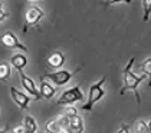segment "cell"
<instances>
[{
    "label": "cell",
    "instance_id": "6da1fadb",
    "mask_svg": "<svg viewBox=\"0 0 151 133\" xmlns=\"http://www.w3.org/2000/svg\"><path fill=\"white\" fill-rule=\"evenodd\" d=\"M134 59L135 57H131L128 65L124 69V79H122V87L119 90V95H125L127 90H132L134 96H135V100L137 103H141V96H139V92H138V86L139 83L145 79V76H137L134 72H132V65H134Z\"/></svg>",
    "mask_w": 151,
    "mask_h": 133
},
{
    "label": "cell",
    "instance_id": "7a4b0ae2",
    "mask_svg": "<svg viewBox=\"0 0 151 133\" xmlns=\"http://www.w3.org/2000/svg\"><path fill=\"white\" fill-rule=\"evenodd\" d=\"M105 80H106V78H105V76H102V78L99 79L95 85H92V86L89 87L88 100H86V103H85V105L81 107L82 110L91 112L93 109V106H95V103H96V102H99V100L105 96V89H104Z\"/></svg>",
    "mask_w": 151,
    "mask_h": 133
},
{
    "label": "cell",
    "instance_id": "3957f363",
    "mask_svg": "<svg viewBox=\"0 0 151 133\" xmlns=\"http://www.w3.org/2000/svg\"><path fill=\"white\" fill-rule=\"evenodd\" d=\"M85 100V96H83V92H82L81 86H73L70 89H66L60 96L56 100V105L59 106H70L76 102H82Z\"/></svg>",
    "mask_w": 151,
    "mask_h": 133
},
{
    "label": "cell",
    "instance_id": "277c9868",
    "mask_svg": "<svg viewBox=\"0 0 151 133\" xmlns=\"http://www.w3.org/2000/svg\"><path fill=\"white\" fill-rule=\"evenodd\" d=\"M76 72H78V69H76V70H72V72H69V70H55V72L46 73L45 76H42V79H46L53 86L60 87V86H65Z\"/></svg>",
    "mask_w": 151,
    "mask_h": 133
},
{
    "label": "cell",
    "instance_id": "5b68a950",
    "mask_svg": "<svg viewBox=\"0 0 151 133\" xmlns=\"http://www.w3.org/2000/svg\"><path fill=\"white\" fill-rule=\"evenodd\" d=\"M45 13L43 10L39 7V6H30L27 10H26V16H24V22H26V26H24V32H27L29 27L32 26H36L39 24V22L43 19Z\"/></svg>",
    "mask_w": 151,
    "mask_h": 133
},
{
    "label": "cell",
    "instance_id": "8992f818",
    "mask_svg": "<svg viewBox=\"0 0 151 133\" xmlns=\"http://www.w3.org/2000/svg\"><path fill=\"white\" fill-rule=\"evenodd\" d=\"M0 43L3 44L6 49H17V50H20L22 53H26V52H27V47H26L23 43H20L19 39H17V36L14 33H12V32H6V33L3 34V36L0 37Z\"/></svg>",
    "mask_w": 151,
    "mask_h": 133
},
{
    "label": "cell",
    "instance_id": "52a82bcc",
    "mask_svg": "<svg viewBox=\"0 0 151 133\" xmlns=\"http://www.w3.org/2000/svg\"><path fill=\"white\" fill-rule=\"evenodd\" d=\"M19 78H20V85L23 86L26 93H29V95H30L32 97H35L36 100L42 99V96H40V93H39V89L36 87L33 79H30L29 76H26L23 72H19Z\"/></svg>",
    "mask_w": 151,
    "mask_h": 133
},
{
    "label": "cell",
    "instance_id": "ba28073f",
    "mask_svg": "<svg viewBox=\"0 0 151 133\" xmlns=\"http://www.w3.org/2000/svg\"><path fill=\"white\" fill-rule=\"evenodd\" d=\"M9 92H10V96H12L13 102L20 107V109H29V105H30V97L26 95V93H23V92H20V90H17L16 87H10L9 89Z\"/></svg>",
    "mask_w": 151,
    "mask_h": 133
},
{
    "label": "cell",
    "instance_id": "9c48e42d",
    "mask_svg": "<svg viewBox=\"0 0 151 133\" xmlns=\"http://www.w3.org/2000/svg\"><path fill=\"white\" fill-rule=\"evenodd\" d=\"M46 62H47V66L50 67V69L59 70L60 67L65 65V55L62 52L56 50V52H53V53H50V55L47 56Z\"/></svg>",
    "mask_w": 151,
    "mask_h": 133
},
{
    "label": "cell",
    "instance_id": "30bf717a",
    "mask_svg": "<svg viewBox=\"0 0 151 133\" xmlns=\"http://www.w3.org/2000/svg\"><path fill=\"white\" fill-rule=\"evenodd\" d=\"M85 127H83V119L82 116H73V117H69V123L65 129L66 133H83Z\"/></svg>",
    "mask_w": 151,
    "mask_h": 133
},
{
    "label": "cell",
    "instance_id": "8fae6325",
    "mask_svg": "<svg viewBox=\"0 0 151 133\" xmlns=\"http://www.w3.org/2000/svg\"><path fill=\"white\" fill-rule=\"evenodd\" d=\"M39 93H40L42 99L50 100L52 97H53V96H55V93H56V89L53 87L50 83H47V82H45V80L42 79V82H40V87H39Z\"/></svg>",
    "mask_w": 151,
    "mask_h": 133
},
{
    "label": "cell",
    "instance_id": "7c38bea8",
    "mask_svg": "<svg viewBox=\"0 0 151 133\" xmlns=\"http://www.w3.org/2000/svg\"><path fill=\"white\" fill-rule=\"evenodd\" d=\"M10 60H12V66L17 72H22L24 67H26V65H27V57L23 53H14Z\"/></svg>",
    "mask_w": 151,
    "mask_h": 133
},
{
    "label": "cell",
    "instance_id": "4fadbf2b",
    "mask_svg": "<svg viewBox=\"0 0 151 133\" xmlns=\"http://www.w3.org/2000/svg\"><path fill=\"white\" fill-rule=\"evenodd\" d=\"M23 127L26 133H36L37 132V122L32 116H26L23 120Z\"/></svg>",
    "mask_w": 151,
    "mask_h": 133
},
{
    "label": "cell",
    "instance_id": "5bb4252c",
    "mask_svg": "<svg viewBox=\"0 0 151 133\" xmlns=\"http://www.w3.org/2000/svg\"><path fill=\"white\" fill-rule=\"evenodd\" d=\"M10 75H12V69H10V65L7 62H1L0 63V82H6L10 79Z\"/></svg>",
    "mask_w": 151,
    "mask_h": 133
},
{
    "label": "cell",
    "instance_id": "9a60e30c",
    "mask_svg": "<svg viewBox=\"0 0 151 133\" xmlns=\"http://www.w3.org/2000/svg\"><path fill=\"white\" fill-rule=\"evenodd\" d=\"M60 132H63V129L60 126L59 119H50L46 123V133H60Z\"/></svg>",
    "mask_w": 151,
    "mask_h": 133
},
{
    "label": "cell",
    "instance_id": "2e32d148",
    "mask_svg": "<svg viewBox=\"0 0 151 133\" xmlns=\"http://www.w3.org/2000/svg\"><path fill=\"white\" fill-rule=\"evenodd\" d=\"M141 6H142V22H148L151 16V0H142L141 1Z\"/></svg>",
    "mask_w": 151,
    "mask_h": 133
},
{
    "label": "cell",
    "instance_id": "e0dca14e",
    "mask_svg": "<svg viewBox=\"0 0 151 133\" xmlns=\"http://www.w3.org/2000/svg\"><path fill=\"white\" fill-rule=\"evenodd\" d=\"M139 69H141V72L144 73L145 78H151V57L145 59V60L141 63Z\"/></svg>",
    "mask_w": 151,
    "mask_h": 133
},
{
    "label": "cell",
    "instance_id": "ac0fdd59",
    "mask_svg": "<svg viewBox=\"0 0 151 133\" xmlns=\"http://www.w3.org/2000/svg\"><path fill=\"white\" fill-rule=\"evenodd\" d=\"M134 133H147V122H144V120H138V122H135V126H134Z\"/></svg>",
    "mask_w": 151,
    "mask_h": 133
},
{
    "label": "cell",
    "instance_id": "d6986e66",
    "mask_svg": "<svg viewBox=\"0 0 151 133\" xmlns=\"http://www.w3.org/2000/svg\"><path fill=\"white\" fill-rule=\"evenodd\" d=\"M63 116H66V117L78 116V110H76V107H73V106H66V109H65V112H63Z\"/></svg>",
    "mask_w": 151,
    "mask_h": 133
},
{
    "label": "cell",
    "instance_id": "ffe728a7",
    "mask_svg": "<svg viewBox=\"0 0 151 133\" xmlns=\"http://www.w3.org/2000/svg\"><path fill=\"white\" fill-rule=\"evenodd\" d=\"M3 7H4V3H3V1H0V23L4 22V20L9 17V13H7V11H4Z\"/></svg>",
    "mask_w": 151,
    "mask_h": 133
},
{
    "label": "cell",
    "instance_id": "44dd1931",
    "mask_svg": "<svg viewBox=\"0 0 151 133\" xmlns=\"http://www.w3.org/2000/svg\"><path fill=\"white\" fill-rule=\"evenodd\" d=\"M116 133H129V126L127 123H121L119 124V129L116 130Z\"/></svg>",
    "mask_w": 151,
    "mask_h": 133
},
{
    "label": "cell",
    "instance_id": "7402d4cb",
    "mask_svg": "<svg viewBox=\"0 0 151 133\" xmlns=\"http://www.w3.org/2000/svg\"><path fill=\"white\" fill-rule=\"evenodd\" d=\"M12 133H26V130H24L23 124H19V126H14V127H13Z\"/></svg>",
    "mask_w": 151,
    "mask_h": 133
},
{
    "label": "cell",
    "instance_id": "603a6c76",
    "mask_svg": "<svg viewBox=\"0 0 151 133\" xmlns=\"http://www.w3.org/2000/svg\"><path fill=\"white\" fill-rule=\"evenodd\" d=\"M147 133H151V120L147 123Z\"/></svg>",
    "mask_w": 151,
    "mask_h": 133
},
{
    "label": "cell",
    "instance_id": "cb8c5ba5",
    "mask_svg": "<svg viewBox=\"0 0 151 133\" xmlns=\"http://www.w3.org/2000/svg\"><path fill=\"white\" fill-rule=\"evenodd\" d=\"M0 133H7V127H3V129H0Z\"/></svg>",
    "mask_w": 151,
    "mask_h": 133
},
{
    "label": "cell",
    "instance_id": "d4e9b609",
    "mask_svg": "<svg viewBox=\"0 0 151 133\" xmlns=\"http://www.w3.org/2000/svg\"><path fill=\"white\" fill-rule=\"evenodd\" d=\"M60 133H66V132H60Z\"/></svg>",
    "mask_w": 151,
    "mask_h": 133
}]
</instances>
